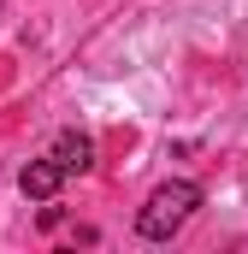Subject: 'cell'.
Masks as SVG:
<instances>
[{
  "label": "cell",
  "instance_id": "obj_1",
  "mask_svg": "<svg viewBox=\"0 0 248 254\" xmlns=\"http://www.w3.org/2000/svg\"><path fill=\"white\" fill-rule=\"evenodd\" d=\"M195 207H201V190H195V184H184V178H178V184H160V190L148 195V207L136 213V231H142L148 243H166V237H178L189 225Z\"/></svg>",
  "mask_w": 248,
  "mask_h": 254
},
{
  "label": "cell",
  "instance_id": "obj_2",
  "mask_svg": "<svg viewBox=\"0 0 248 254\" xmlns=\"http://www.w3.org/2000/svg\"><path fill=\"white\" fill-rule=\"evenodd\" d=\"M60 184H65V166L54 160V154H48V160H30V166L18 172V190L30 195V201H54Z\"/></svg>",
  "mask_w": 248,
  "mask_h": 254
},
{
  "label": "cell",
  "instance_id": "obj_3",
  "mask_svg": "<svg viewBox=\"0 0 248 254\" xmlns=\"http://www.w3.org/2000/svg\"><path fill=\"white\" fill-rule=\"evenodd\" d=\"M54 160H60L65 172H89V166H95V142H89L83 130H65L60 142H54Z\"/></svg>",
  "mask_w": 248,
  "mask_h": 254
}]
</instances>
